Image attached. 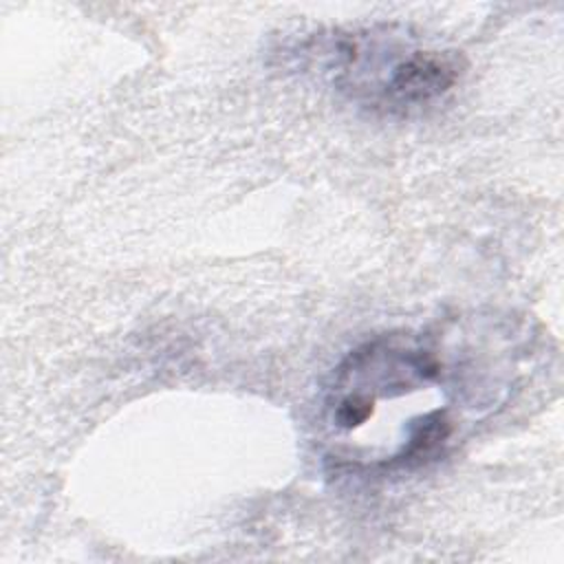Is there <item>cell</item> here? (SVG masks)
Returning a JSON list of instances; mask_svg holds the SVG:
<instances>
[{"label":"cell","instance_id":"cell-1","mask_svg":"<svg viewBox=\"0 0 564 564\" xmlns=\"http://www.w3.org/2000/svg\"><path fill=\"white\" fill-rule=\"evenodd\" d=\"M344 84L372 108L408 115L434 104L454 88L460 75L456 53L403 46L383 35H355L337 46Z\"/></svg>","mask_w":564,"mask_h":564}]
</instances>
